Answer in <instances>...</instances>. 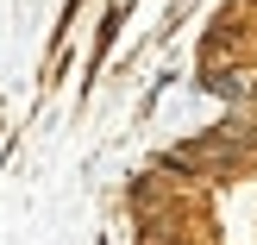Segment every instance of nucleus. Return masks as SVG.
Wrapping results in <instances>:
<instances>
[{
    "label": "nucleus",
    "mask_w": 257,
    "mask_h": 245,
    "mask_svg": "<svg viewBox=\"0 0 257 245\" xmlns=\"http://www.w3.org/2000/svg\"><path fill=\"white\" fill-rule=\"evenodd\" d=\"M201 88H207V95H220V101H245L251 95V69L245 63H220V57H207V69H201Z\"/></svg>",
    "instance_id": "nucleus-1"
},
{
    "label": "nucleus",
    "mask_w": 257,
    "mask_h": 245,
    "mask_svg": "<svg viewBox=\"0 0 257 245\" xmlns=\"http://www.w3.org/2000/svg\"><path fill=\"white\" fill-rule=\"evenodd\" d=\"M119 25H125V7H107L100 38H94V63H88V69H100V63H107V50H113V38H119Z\"/></svg>",
    "instance_id": "nucleus-2"
}]
</instances>
